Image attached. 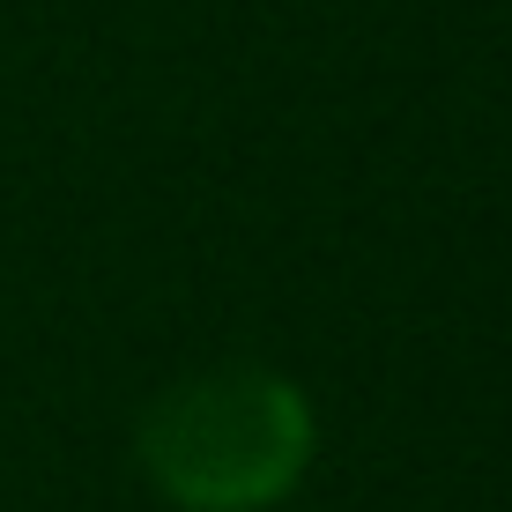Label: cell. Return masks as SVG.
<instances>
[{
  "label": "cell",
  "instance_id": "1",
  "mask_svg": "<svg viewBox=\"0 0 512 512\" xmlns=\"http://www.w3.org/2000/svg\"><path fill=\"white\" fill-rule=\"evenodd\" d=\"M312 401L268 364H216L141 409L134 461L179 512H268L312 468Z\"/></svg>",
  "mask_w": 512,
  "mask_h": 512
}]
</instances>
